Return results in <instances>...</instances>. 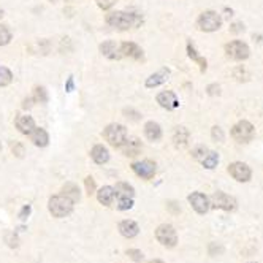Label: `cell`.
I'll return each instance as SVG.
<instances>
[{
  "instance_id": "9c48e42d",
  "label": "cell",
  "mask_w": 263,
  "mask_h": 263,
  "mask_svg": "<svg viewBox=\"0 0 263 263\" xmlns=\"http://www.w3.org/2000/svg\"><path fill=\"white\" fill-rule=\"evenodd\" d=\"M209 203L219 209H225V211H233L236 208V200L224 192H216L211 197V201Z\"/></svg>"
},
{
  "instance_id": "d6a6232c",
  "label": "cell",
  "mask_w": 263,
  "mask_h": 263,
  "mask_svg": "<svg viewBox=\"0 0 263 263\" xmlns=\"http://www.w3.org/2000/svg\"><path fill=\"white\" fill-rule=\"evenodd\" d=\"M208 154V149L205 146H197L194 151H192V155L195 159H198V160H203L205 159V155Z\"/></svg>"
},
{
  "instance_id": "4316f807",
  "label": "cell",
  "mask_w": 263,
  "mask_h": 263,
  "mask_svg": "<svg viewBox=\"0 0 263 263\" xmlns=\"http://www.w3.org/2000/svg\"><path fill=\"white\" fill-rule=\"evenodd\" d=\"M201 162H203V166H205V168L213 170V168H216V166H217L219 155H217V152H208Z\"/></svg>"
},
{
  "instance_id": "9a60e30c",
  "label": "cell",
  "mask_w": 263,
  "mask_h": 263,
  "mask_svg": "<svg viewBox=\"0 0 263 263\" xmlns=\"http://www.w3.org/2000/svg\"><path fill=\"white\" fill-rule=\"evenodd\" d=\"M171 75V71L170 68H162V70H159V71H155V73H152L151 76L146 80V87H157L160 84H164V82L168 81V78Z\"/></svg>"
},
{
  "instance_id": "7c38bea8",
  "label": "cell",
  "mask_w": 263,
  "mask_h": 263,
  "mask_svg": "<svg viewBox=\"0 0 263 263\" xmlns=\"http://www.w3.org/2000/svg\"><path fill=\"white\" fill-rule=\"evenodd\" d=\"M100 52L106 59H110V61H119V59H122L121 48H119V45L113 40L103 41V43L100 45Z\"/></svg>"
},
{
  "instance_id": "7dc6e473",
  "label": "cell",
  "mask_w": 263,
  "mask_h": 263,
  "mask_svg": "<svg viewBox=\"0 0 263 263\" xmlns=\"http://www.w3.org/2000/svg\"><path fill=\"white\" fill-rule=\"evenodd\" d=\"M0 151H2V145H0Z\"/></svg>"
},
{
  "instance_id": "d590c367",
  "label": "cell",
  "mask_w": 263,
  "mask_h": 263,
  "mask_svg": "<svg viewBox=\"0 0 263 263\" xmlns=\"http://www.w3.org/2000/svg\"><path fill=\"white\" fill-rule=\"evenodd\" d=\"M127 255L130 257L132 260H135V262H141L143 260V254H141V250H136V249H130Z\"/></svg>"
},
{
  "instance_id": "f6af8a7d",
  "label": "cell",
  "mask_w": 263,
  "mask_h": 263,
  "mask_svg": "<svg viewBox=\"0 0 263 263\" xmlns=\"http://www.w3.org/2000/svg\"><path fill=\"white\" fill-rule=\"evenodd\" d=\"M3 15H5V13H3V10H0V19L3 17Z\"/></svg>"
},
{
  "instance_id": "ab89813d",
  "label": "cell",
  "mask_w": 263,
  "mask_h": 263,
  "mask_svg": "<svg viewBox=\"0 0 263 263\" xmlns=\"http://www.w3.org/2000/svg\"><path fill=\"white\" fill-rule=\"evenodd\" d=\"M31 211H32V208L29 206V205H27V206H24V208H22V211L19 213V217H21L22 220H26V219L29 217V214H31Z\"/></svg>"
},
{
  "instance_id": "cb8c5ba5",
  "label": "cell",
  "mask_w": 263,
  "mask_h": 263,
  "mask_svg": "<svg viewBox=\"0 0 263 263\" xmlns=\"http://www.w3.org/2000/svg\"><path fill=\"white\" fill-rule=\"evenodd\" d=\"M187 54H189V57L192 59V61H195L197 64L200 65V70L201 71H206V67H208V62H206V59L205 57H201L198 52H197V49H195V46L190 43H187Z\"/></svg>"
},
{
  "instance_id": "836d02e7",
  "label": "cell",
  "mask_w": 263,
  "mask_h": 263,
  "mask_svg": "<svg viewBox=\"0 0 263 263\" xmlns=\"http://www.w3.org/2000/svg\"><path fill=\"white\" fill-rule=\"evenodd\" d=\"M84 184H86V190H87V195L91 197L94 192H95V181L92 176H87L84 179Z\"/></svg>"
},
{
  "instance_id": "1f68e13d",
  "label": "cell",
  "mask_w": 263,
  "mask_h": 263,
  "mask_svg": "<svg viewBox=\"0 0 263 263\" xmlns=\"http://www.w3.org/2000/svg\"><path fill=\"white\" fill-rule=\"evenodd\" d=\"M124 115H125V117L130 119V121H133V122L141 121V113L133 110V108H125V110H124Z\"/></svg>"
},
{
  "instance_id": "7bdbcfd3",
  "label": "cell",
  "mask_w": 263,
  "mask_h": 263,
  "mask_svg": "<svg viewBox=\"0 0 263 263\" xmlns=\"http://www.w3.org/2000/svg\"><path fill=\"white\" fill-rule=\"evenodd\" d=\"M35 103L33 101V99H32V95L29 99H24V101H22V108H32V105Z\"/></svg>"
},
{
  "instance_id": "ac0fdd59",
  "label": "cell",
  "mask_w": 263,
  "mask_h": 263,
  "mask_svg": "<svg viewBox=\"0 0 263 263\" xmlns=\"http://www.w3.org/2000/svg\"><path fill=\"white\" fill-rule=\"evenodd\" d=\"M91 157H92V160L95 164L103 165L110 160V152L103 145H95L92 148V151H91Z\"/></svg>"
},
{
  "instance_id": "8d00e7d4",
  "label": "cell",
  "mask_w": 263,
  "mask_h": 263,
  "mask_svg": "<svg viewBox=\"0 0 263 263\" xmlns=\"http://www.w3.org/2000/svg\"><path fill=\"white\" fill-rule=\"evenodd\" d=\"M101 10H110L115 5V0H95Z\"/></svg>"
},
{
  "instance_id": "277c9868",
  "label": "cell",
  "mask_w": 263,
  "mask_h": 263,
  "mask_svg": "<svg viewBox=\"0 0 263 263\" xmlns=\"http://www.w3.org/2000/svg\"><path fill=\"white\" fill-rule=\"evenodd\" d=\"M220 24H222V19L216 11H203L197 19V26L203 32H216Z\"/></svg>"
},
{
  "instance_id": "484cf974",
  "label": "cell",
  "mask_w": 263,
  "mask_h": 263,
  "mask_svg": "<svg viewBox=\"0 0 263 263\" xmlns=\"http://www.w3.org/2000/svg\"><path fill=\"white\" fill-rule=\"evenodd\" d=\"M62 195L68 197V198L75 203V201L80 200V189H78L76 184H73V182H67V184L64 186V189H62Z\"/></svg>"
},
{
  "instance_id": "2e32d148",
  "label": "cell",
  "mask_w": 263,
  "mask_h": 263,
  "mask_svg": "<svg viewBox=\"0 0 263 263\" xmlns=\"http://www.w3.org/2000/svg\"><path fill=\"white\" fill-rule=\"evenodd\" d=\"M119 48H121L122 57H132V59H135V61L143 59V49L136 43H132V41L127 43V41H125V43L119 45Z\"/></svg>"
},
{
  "instance_id": "5bb4252c",
  "label": "cell",
  "mask_w": 263,
  "mask_h": 263,
  "mask_svg": "<svg viewBox=\"0 0 263 263\" xmlns=\"http://www.w3.org/2000/svg\"><path fill=\"white\" fill-rule=\"evenodd\" d=\"M141 148H143L141 141H140V138H136V136H132V138L127 136V140H125V143L121 146L122 154L127 155V157H135V155H138L141 152Z\"/></svg>"
},
{
  "instance_id": "f35d334b",
  "label": "cell",
  "mask_w": 263,
  "mask_h": 263,
  "mask_svg": "<svg viewBox=\"0 0 263 263\" xmlns=\"http://www.w3.org/2000/svg\"><path fill=\"white\" fill-rule=\"evenodd\" d=\"M213 138L217 140V141H224V133L220 127H213Z\"/></svg>"
},
{
  "instance_id": "44dd1931",
  "label": "cell",
  "mask_w": 263,
  "mask_h": 263,
  "mask_svg": "<svg viewBox=\"0 0 263 263\" xmlns=\"http://www.w3.org/2000/svg\"><path fill=\"white\" fill-rule=\"evenodd\" d=\"M145 135L148 140L151 141H159L162 138V129H160V125L154 121H149L145 124Z\"/></svg>"
},
{
  "instance_id": "4fadbf2b",
  "label": "cell",
  "mask_w": 263,
  "mask_h": 263,
  "mask_svg": "<svg viewBox=\"0 0 263 263\" xmlns=\"http://www.w3.org/2000/svg\"><path fill=\"white\" fill-rule=\"evenodd\" d=\"M157 103L162 106L165 110H176L179 106V101H178V97L175 95V92L171 91H165V92H160L157 95Z\"/></svg>"
},
{
  "instance_id": "ba28073f",
  "label": "cell",
  "mask_w": 263,
  "mask_h": 263,
  "mask_svg": "<svg viewBox=\"0 0 263 263\" xmlns=\"http://www.w3.org/2000/svg\"><path fill=\"white\" fill-rule=\"evenodd\" d=\"M229 173L233 176V179H236L238 182H247L250 179V176H252L250 168L243 162H233L229 166Z\"/></svg>"
},
{
  "instance_id": "7402d4cb",
  "label": "cell",
  "mask_w": 263,
  "mask_h": 263,
  "mask_svg": "<svg viewBox=\"0 0 263 263\" xmlns=\"http://www.w3.org/2000/svg\"><path fill=\"white\" fill-rule=\"evenodd\" d=\"M189 130L186 127H176L175 132H173V141H175V146L176 148H184V146H187V143H189Z\"/></svg>"
},
{
  "instance_id": "7a4b0ae2",
  "label": "cell",
  "mask_w": 263,
  "mask_h": 263,
  "mask_svg": "<svg viewBox=\"0 0 263 263\" xmlns=\"http://www.w3.org/2000/svg\"><path fill=\"white\" fill-rule=\"evenodd\" d=\"M48 209L54 217H67L73 211V201L65 195H54L48 201Z\"/></svg>"
},
{
  "instance_id": "83f0119b",
  "label": "cell",
  "mask_w": 263,
  "mask_h": 263,
  "mask_svg": "<svg viewBox=\"0 0 263 263\" xmlns=\"http://www.w3.org/2000/svg\"><path fill=\"white\" fill-rule=\"evenodd\" d=\"M32 99H33L35 103H46V101H48L46 89L41 87V86H37V87L33 89V92H32Z\"/></svg>"
},
{
  "instance_id": "74e56055",
  "label": "cell",
  "mask_w": 263,
  "mask_h": 263,
  "mask_svg": "<svg viewBox=\"0 0 263 263\" xmlns=\"http://www.w3.org/2000/svg\"><path fill=\"white\" fill-rule=\"evenodd\" d=\"M75 91V80H73V76H68V80L67 82H65V92H73Z\"/></svg>"
},
{
  "instance_id": "60d3db41",
  "label": "cell",
  "mask_w": 263,
  "mask_h": 263,
  "mask_svg": "<svg viewBox=\"0 0 263 263\" xmlns=\"http://www.w3.org/2000/svg\"><path fill=\"white\" fill-rule=\"evenodd\" d=\"M230 31L233 32V33H240V32H243L244 31V26L241 22H235L233 26L230 27Z\"/></svg>"
},
{
  "instance_id": "e575fe53",
  "label": "cell",
  "mask_w": 263,
  "mask_h": 263,
  "mask_svg": "<svg viewBox=\"0 0 263 263\" xmlns=\"http://www.w3.org/2000/svg\"><path fill=\"white\" fill-rule=\"evenodd\" d=\"M11 151H13V154L16 155V157H22L24 152H26L21 143H15V145H11Z\"/></svg>"
},
{
  "instance_id": "603a6c76",
  "label": "cell",
  "mask_w": 263,
  "mask_h": 263,
  "mask_svg": "<svg viewBox=\"0 0 263 263\" xmlns=\"http://www.w3.org/2000/svg\"><path fill=\"white\" fill-rule=\"evenodd\" d=\"M115 197H116L115 187H111V186L101 187L97 192V200L101 203V205H105V206H110L111 203H113V200H115Z\"/></svg>"
},
{
  "instance_id": "d6986e66",
  "label": "cell",
  "mask_w": 263,
  "mask_h": 263,
  "mask_svg": "<svg viewBox=\"0 0 263 263\" xmlns=\"http://www.w3.org/2000/svg\"><path fill=\"white\" fill-rule=\"evenodd\" d=\"M31 141L33 143L35 146H38V148H45L48 146V143H49V135H48V132L45 129H38V127H35L33 132L31 135Z\"/></svg>"
},
{
  "instance_id": "3957f363",
  "label": "cell",
  "mask_w": 263,
  "mask_h": 263,
  "mask_svg": "<svg viewBox=\"0 0 263 263\" xmlns=\"http://www.w3.org/2000/svg\"><path fill=\"white\" fill-rule=\"evenodd\" d=\"M127 129L122 124H110L103 130V138L110 143L113 148H121L127 140Z\"/></svg>"
},
{
  "instance_id": "b9f144b4",
  "label": "cell",
  "mask_w": 263,
  "mask_h": 263,
  "mask_svg": "<svg viewBox=\"0 0 263 263\" xmlns=\"http://www.w3.org/2000/svg\"><path fill=\"white\" fill-rule=\"evenodd\" d=\"M208 94L209 95H216V94L219 95L220 94V87L217 84H211V86L208 87Z\"/></svg>"
},
{
  "instance_id": "d4e9b609",
  "label": "cell",
  "mask_w": 263,
  "mask_h": 263,
  "mask_svg": "<svg viewBox=\"0 0 263 263\" xmlns=\"http://www.w3.org/2000/svg\"><path fill=\"white\" fill-rule=\"evenodd\" d=\"M115 192L117 198H121V197H130V198H133L135 189L132 187L129 182H117L115 187Z\"/></svg>"
},
{
  "instance_id": "e0dca14e",
  "label": "cell",
  "mask_w": 263,
  "mask_h": 263,
  "mask_svg": "<svg viewBox=\"0 0 263 263\" xmlns=\"http://www.w3.org/2000/svg\"><path fill=\"white\" fill-rule=\"evenodd\" d=\"M15 124H16V129L24 135H31L35 129V121L27 115L26 116H17Z\"/></svg>"
},
{
  "instance_id": "8992f818",
  "label": "cell",
  "mask_w": 263,
  "mask_h": 263,
  "mask_svg": "<svg viewBox=\"0 0 263 263\" xmlns=\"http://www.w3.org/2000/svg\"><path fill=\"white\" fill-rule=\"evenodd\" d=\"M155 238H157V241L165 247H175L178 243L176 230L168 224L157 227V230H155Z\"/></svg>"
},
{
  "instance_id": "f1b7e54d",
  "label": "cell",
  "mask_w": 263,
  "mask_h": 263,
  "mask_svg": "<svg viewBox=\"0 0 263 263\" xmlns=\"http://www.w3.org/2000/svg\"><path fill=\"white\" fill-rule=\"evenodd\" d=\"M11 81H13V73H11L7 67H2V65H0V87L11 84Z\"/></svg>"
},
{
  "instance_id": "4dcf8cb0",
  "label": "cell",
  "mask_w": 263,
  "mask_h": 263,
  "mask_svg": "<svg viewBox=\"0 0 263 263\" xmlns=\"http://www.w3.org/2000/svg\"><path fill=\"white\" fill-rule=\"evenodd\" d=\"M132 206H133V198H130V197H121V198H119L117 208L121 209V211H127Z\"/></svg>"
},
{
  "instance_id": "6da1fadb",
  "label": "cell",
  "mask_w": 263,
  "mask_h": 263,
  "mask_svg": "<svg viewBox=\"0 0 263 263\" xmlns=\"http://www.w3.org/2000/svg\"><path fill=\"white\" fill-rule=\"evenodd\" d=\"M143 17L138 13H130V11H113L106 15V24L119 31H127V29L140 27Z\"/></svg>"
},
{
  "instance_id": "8fae6325",
  "label": "cell",
  "mask_w": 263,
  "mask_h": 263,
  "mask_svg": "<svg viewBox=\"0 0 263 263\" xmlns=\"http://www.w3.org/2000/svg\"><path fill=\"white\" fill-rule=\"evenodd\" d=\"M189 203L198 214H206L209 211V206H211L208 197L200 192H194L192 195H189Z\"/></svg>"
},
{
  "instance_id": "5b68a950",
  "label": "cell",
  "mask_w": 263,
  "mask_h": 263,
  "mask_svg": "<svg viewBox=\"0 0 263 263\" xmlns=\"http://www.w3.org/2000/svg\"><path fill=\"white\" fill-rule=\"evenodd\" d=\"M254 132H255L254 125L249 121H240L238 124L233 125L231 136H233V140L238 143H247L254 138Z\"/></svg>"
},
{
  "instance_id": "ffe728a7",
  "label": "cell",
  "mask_w": 263,
  "mask_h": 263,
  "mask_svg": "<svg viewBox=\"0 0 263 263\" xmlns=\"http://www.w3.org/2000/svg\"><path fill=\"white\" fill-rule=\"evenodd\" d=\"M119 231H121V235L125 238H135L138 235L140 227L136 222H133V220H122V222L119 224Z\"/></svg>"
},
{
  "instance_id": "ee69618b",
  "label": "cell",
  "mask_w": 263,
  "mask_h": 263,
  "mask_svg": "<svg viewBox=\"0 0 263 263\" xmlns=\"http://www.w3.org/2000/svg\"><path fill=\"white\" fill-rule=\"evenodd\" d=\"M149 263H164V262H160V260H152V262H149Z\"/></svg>"
},
{
  "instance_id": "f546056e",
  "label": "cell",
  "mask_w": 263,
  "mask_h": 263,
  "mask_svg": "<svg viewBox=\"0 0 263 263\" xmlns=\"http://www.w3.org/2000/svg\"><path fill=\"white\" fill-rule=\"evenodd\" d=\"M11 41V32L7 26H3V24H0V46H5L8 45Z\"/></svg>"
},
{
  "instance_id": "bcb514c9",
  "label": "cell",
  "mask_w": 263,
  "mask_h": 263,
  "mask_svg": "<svg viewBox=\"0 0 263 263\" xmlns=\"http://www.w3.org/2000/svg\"><path fill=\"white\" fill-rule=\"evenodd\" d=\"M49 2H52V3H56V2H57V0H49Z\"/></svg>"
},
{
  "instance_id": "30bf717a",
  "label": "cell",
  "mask_w": 263,
  "mask_h": 263,
  "mask_svg": "<svg viewBox=\"0 0 263 263\" xmlns=\"http://www.w3.org/2000/svg\"><path fill=\"white\" fill-rule=\"evenodd\" d=\"M132 170L135 171L136 176H140L143 179H151L155 175V164L151 160H141V162H135L132 165Z\"/></svg>"
},
{
  "instance_id": "52a82bcc",
  "label": "cell",
  "mask_w": 263,
  "mask_h": 263,
  "mask_svg": "<svg viewBox=\"0 0 263 263\" xmlns=\"http://www.w3.org/2000/svg\"><path fill=\"white\" fill-rule=\"evenodd\" d=\"M225 52L227 56L235 59V61H244V59L249 57V46L243 41H231L225 46Z\"/></svg>"
}]
</instances>
